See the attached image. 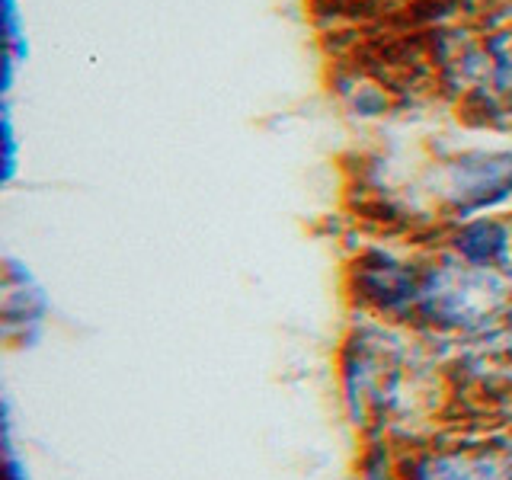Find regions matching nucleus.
Wrapping results in <instances>:
<instances>
[{
    "label": "nucleus",
    "mask_w": 512,
    "mask_h": 480,
    "mask_svg": "<svg viewBox=\"0 0 512 480\" xmlns=\"http://www.w3.org/2000/svg\"><path fill=\"white\" fill-rule=\"evenodd\" d=\"M426 256L400 253L391 247H365L346 269V288L359 314L413 327L416 301L423 288Z\"/></svg>",
    "instance_id": "7ed1b4c3"
},
{
    "label": "nucleus",
    "mask_w": 512,
    "mask_h": 480,
    "mask_svg": "<svg viewBox=\"0 0 512 480\" xmlns=\"http://www.w3.org/2000/svg\"><path fill=\"white\" fill-rule=\"evenodd\" d=\"M16 170V138H13V125L10 116H4V176L10 180Z\"/></svg>",
    "instance_id": "6e6552de"
},
{
    "label": "nucleus",
    "mask_w": 512,
    "mask_h": 480,
    "mask_svg": "<svg viewBox=\"0 0 512 480\" xmlns=\"http://www.w3.org/2000/svg\"><path fill=\"white\" fill-rule=\"evenodd\" d=\"M423 192L448 224L496 215L512 202V148H477L445 157L429 167Z\"/></svg>",
    "instance_id": "f03ea898"
},
{
    "label": "nucleus",
    "mask_w": 512,
    "mask_h": 480,
    "mask_svg": "<svg viewBox=\"0 0 512 480\" xmlns=\"http://www.w3.org/2000/svg\"><path fill=\"white\" fill-rule=\"evenodd\" d=\"M400 455L404 445H394V439L372 436L359 458L356 480H400Z\"/></svg>",
    "instance_id": "423d86ee"
},
{
    "label": "nucleus",
    "mask_w": 512,
    "mask_h": 480,
    "mask_svg": "<svg viewBox=\"0 0 512 480\" xmlns=\"http://www.w3.org/2000/svg\"><path fill=\"white\" fill-rule=\"evenodd\" d=\"M439 250L474 269L512 276V221L503 215H474L452 221Z\"/></svg>",
    "instance_id": "39448f33"
},
{
    "label": "nucleus",
    "mask_w": 512,
    "mask_h": 480,
    "mask_svg": "<svg viewBox=\"0 0 512 480\" xmlns=\"http://www.w3.org/2000/svg\"><path fill=\"white\" fill-rule=\"evenodd\" d=\"M413 330L484 346L512 330V276L474 269L445 250L426 253Z\"/></svg>",
    "instance_id": "f257e3e1"
},
{
    "label": "nucleus",
    "mask_w": 512,
    "mask_h": 480,
    "mask_svg": "<svg viewBox=\"0 0 512 480\" xmlns=\"http://www.w3.org/2000/svg\"><path fill=\"white\" fill-rule=\"evenodd\" d=\"M400 480H512V436L404 445Z\"/></svg>",
    "instance_id": "20e7f679"
},
{
    "label": "nucleus",
    "mask_w": 512,
    "mask_h": 480,
    "mask_svg": "<svg viewBox=\"0 0 512 480\" xmlns=\"http://www.w3.org/2000/svg\"><path fill=\"white\" fill-rule=\"evenodd\" d=\"M4 23H7V55L10 58H26L23 26H20V10H16V0H4Z\"/></svg>",
    "instance_id": "0eeeda50"
}]
</instances>
